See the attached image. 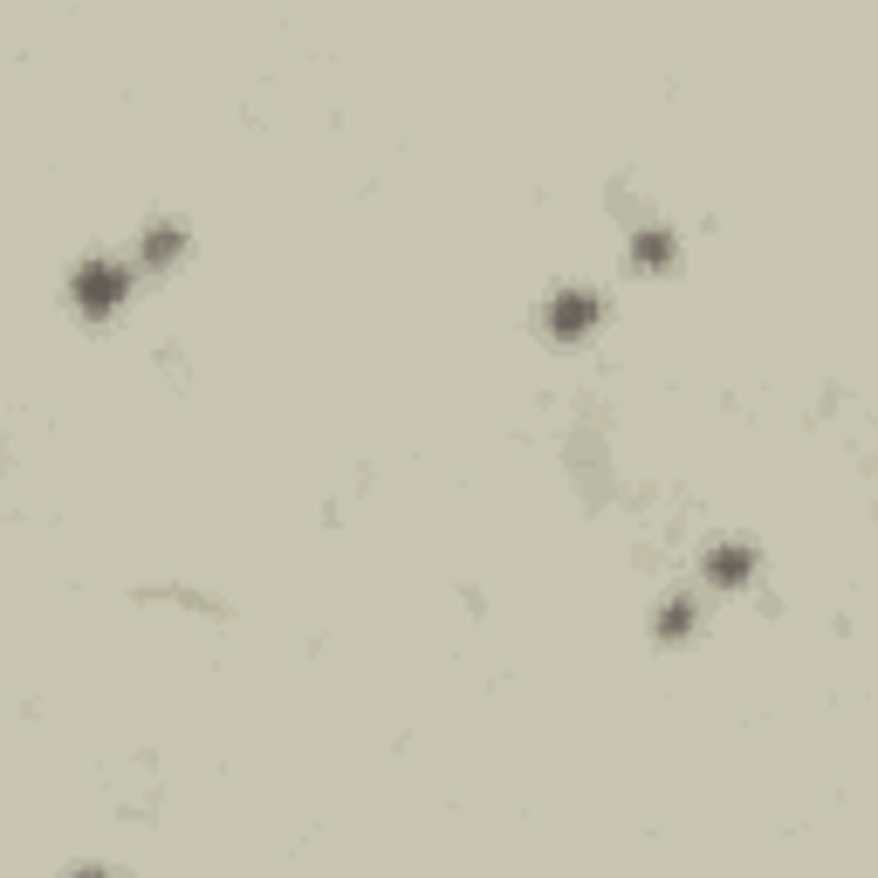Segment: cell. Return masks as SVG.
Returning a JSON list of instances; mask_svg holds the SVG:
<instances>
[{
    "label": "cell",
    "mask_w": 878,
    "mask_h": 878,
    "mask_svg": "<svg viewBox=\"0 0 878 878\" xmlns=\"http://www.w3.org/2000/svg\"><path fill=\"white\" fill-rule=\"evenodd\" d=\"M76 296H83V309H103V302H117V296H124V268H90L83 282H76Z\"/></svg>",
    "instance_id": "cell-1"
},
{
    "label": "cell",
    "mask_w": 878,
    "mask_h": 878,
    "mask_svg": "<svg viewBox=\"0 0 878 878\" xmlns=\"http://www.w3.org/2000/svg\"><path fill=\"white\" fill-rule=\"evenodd\" d=\"M590 316H597V302H590V296H570V302H556V330L577 337V330L590 323Z\"/></svg>",
    "instance_id": "cell-2"
}]
</instances>
